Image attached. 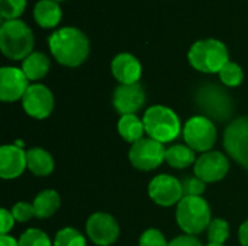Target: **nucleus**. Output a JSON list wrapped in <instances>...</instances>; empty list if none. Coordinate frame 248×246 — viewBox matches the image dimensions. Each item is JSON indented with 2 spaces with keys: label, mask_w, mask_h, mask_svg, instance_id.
I'll list each match as a JSON object with an SVG mask.
<instances>
[{
  "label": "nucleus",
  "mask_w": 248,
  "mask_h": 246,
  "mask_svg": "<svg viewBox=\"0 0 248 246\" xmlns=\"http://www.w3.org/2000/svg\"><path fill=\"white\" fill-rule=\"evenodd\" d=\"M48 45L54 58L65 67L81 65L90 52V42L86 33L73 26L54 30L48 38Z\"/></svg>",
  "instance_id": "nucleus-1"
},
{
  "label": "nucleus",
  "mask_w": 248,
  "mask_h": 246,
  "mask_svg": "<svg viewBox=\"0 0 248 246\" xmlns=\"http://www.w3.org/2000/svg\"><path fill=\"white\" fill-rule=\"evenodd\" d=\"M35 45V36L31 28L20 19L4 20L0 26V49L15 61L31 55Z\"/></svg>",
  "instance_id": "nucleus-2"
},
{
  "label": "nucleus",
  "mask_w": 248,
  "mask_h": 246,
  "mask_svg": "<svg viewBox=\"0 0 248 246\" xmlns=\"http://www.w3.org/2000/svg\"><path fill=\"white\" fill-rule=\"evenodd\" d=\"M190 65L202 72H219L230 61L228 48L219 39H201L196 41L187 54Z\"/></svg>",
  "instance_id": "nucleus-3"
},
{
  "label": "nucleus",
  "mask_w": 248,
  "mask_h": 246,
  "mask_svg": "<svg viewBox=\"0 0 248 246\" xmlns=\"http://www.w3.org/2000/svg\"><path fill=\"white\" fill-rule=\"evenodd\" d=\"M145 132L150 138L166 144L177 138L180 132V120L177 115L166 106H153L144 115Z\"/></svg>",
  "instance_id": "nucleus-4"
},
{
  "label": "nucleus",
  "mask_w": 248,
  "mask_h": 246,
  "mask_svg": "<svg viewBox=\"0 0 248 246\" xmlns=\"http://www.w3.org/2000/svg\"><path fill=\"white\" fill-rule=\"evenodd\" d=\"M179 226L189 235L202 233L211 225V209L202 197H183L176 212Z\"/></svg>",
  "instance_id": "nucleus-5"
},
{
  "label": "nucleus",
  "mask_w": 248,
  "mask_h": 246,
  "mask_svg": "<svg viewBox=\"0 0 248 246\" xmlns=\"http://www.w3.org/2000/svg\"><path fill=\"white\" fill-rule=\"evenodd\" d=\"M196 103L208 116L221 122L230 119L234 109L228 93L215 84L202 86L196 93Z\"/></svg>",
  "instance_id": "nucleus-6"
},
{
  "label": "nucleus",
  "mask_w": 248,
  "mask_h": 246,
  "mask_svg": "<svg viewBox=\"0 0 248 246\" xmlns=\"http://www.w3.org/2000/svg\"><path fill=\"white\" fill-rule=\"evenodd\" d=\"M185 141L189 148L199 152L209 151L217 141V129L209 117L195 116L190 117L183 129Z\"/></svg>",
  "instance_id": "nucleus-7"
},
{
  "label": "nucleus",
  "mask_w": 248,
  "mask_h": 246,
  "mask_svg": "<svg viewBox=\"0 0 248 246\" xmlns=\"http://www.w3.org/2000/svg\"><path fill=\"white\" fill-rule=\"evenodd\" d=\"M224 146L248 173V116L238 117L230 123L224 133Z\"/></svg>",
  "instance_id": "nucleus-8"
},
{
  "label": "nucleus",
  "mask_w": 248,
  "mask_h": 246,
  "mask_svg": "<svg viewBox=\"0 0 248 246\" xmlns=\"http://www.w3.org/2000/svg\"><path fill=\"white\" fill-rule=\"evenodd\" d=\"M166 159V149L161 142L147 138L135 142L129 151V161L131 164L142 171H151Z\"/></svg>",
  "instance_id": "nucleus-9"
},
{
  "label": "nucleus",
  "mask_w": 248,
  "mask_h": 246,
  "mask_svg": "<svg viewBox=\"0 0 248 246\" xmlns=\"http://www.w3.org/2000/svg\"><path fill=\"white\" fill-rule=\"evenodd\" d=\"M148 194L157 204L164 206V207L180 203V200L185 197L182 181L167 174L157 175L150 183Z\"/></svg>",
  "instance_id": "nucleus-10"
},
{
  "label": "nucleus",
  "mask_w": 248,
  "mask_h": 246,
  "mask_svg": "<svg viewBox=\"0 0 248 246\" xmlns=\"http://www.w3.org/2000/svg\"><path fill=\"white\" fill-rule=\"evenodd\" d=\"M230 170L227 157L218 151L205 152L195 162V174L205 183H215L222 180Z\"/></svg>",
  "instance_id": "nucleus-11"
},
{
  "label": "nucleus",
  "mask_w": 248,
  "mask_h": 246,
  "mask_svg": "<svg viewBox=\"0 0 248 246\" xmlns=\"http://www.w3.org/2000/svg\"><path fill=\"white\" fill-rule=\"evenodd\" d=\"M23 109L25 112L35 117V119H45L49 116L54 107V97L49 88L42 84H32L29 86L28 91L25 93L23 99Z\"/></svg>",
  "instance_id": "nucleus-12"
},
{
  "label": "nucleus",
  "mask_w": 248,
  "mask_h": 246,
  "mask_svg": "<svg viewBox=\"0 0 248 246\" xmlns=\"http://www.w3.org/2000/svg\"><path fill=\"white\" fill-rule=\"evenodd\" d=\"M87 235L99 246L112 245L119 236L116 220L106 213H94L87 220Z\"/></svg>",
  "instance_id": "nucleus-13"
},
{
  "label": "nucleus",
  "mask_w": 248,
  "mask_h": 246,
  "mask_svg": "<svg viewBox=\"0 0 248 246\" xmlns=\"http://www.w3.org/2000/svg\"><path fill=\"white\" fill-rule=\"evenodd\" d=\"M28 77L22 68L3 67L0 70V99L3 101H16L23 99L29 88Z\"/></svg>",
  "instance_id": "nucleus-14"
},
{
  "label": "nucleus",
  "mask_w": 248,
  "mask_h": 246,
  "mask_svg": "<svg viewBox=\"0 0 248 246\" xmlns=\"http://www.w3.org/2000/svg\"><path fill=\"white\" fill-rule=\"evenodd\" d=\"M145 103V93L140 83L121 84L113 93V106L124 115H135Z\"/></svg>",
  "instance_id": "nucleus-15"
},
{
  "label": "nucleus",
  "mask_w": 248,
  "mask_h": 246,
  "mask_svg": "<svg viewBox=\"0 0 248 246\" xmlns=\"http://www.w3.org/2000/svg\"><path fill=\"white\" fill-rule=\"evenodd\" d=\"M28 167L26 152L19 145H3L0 148V175L4 180L19 177Z\"/></svg>",
  "instance_id": "nucleus-16"
},
{
  "label": "nucleus",
  "mask_w": 248,
  "mask_h": 246,
  "mask_svg": "<svg viewBox=\"0 0 248 246\" xmlns=\"http://www.w3.org/2000/svg\"><path fill=\"white\" fill-rule=\"evenodd\" d=\"M112 74L121 84H135L140 81L142 74L141 62L128 52L118 54L112 59Z\"/></svg>",
  "instance_id": "nucleus-17"
},
{
  "label": "nucleus",
  "mask_w": 248,
  "mask_h": 246,
  "mask_svg": "<svg viewBox=\"0 0 248 246\" xmlns=\"http://www.w3.org/2000/svg\"><path fill=\"white\" fill-rule=\"evenodd\" d=\"M33 17L44 29H54L62 17L60 3L52 0H39L33 7Z\"/></svg>",
  "instance_id": "nucleus-18"
},
{
  "label": "nucleus",
  "mask_w": 248,
  "mask_h": 246,
  "mask_svg": "<svg viewBox=\"0 0 248 246\" xmlns=\"http://www.w3.org/2000/svg\"><path fill=\"white\" fill-rule=\"evenodd\" d=\"M49 70V59L42 52H32L22 62V71L31 81L41 80Z\"/></svg>",
  "instance_id": "nucleus-19"
},
{
  "label": "nucleus",
  "mask_w": 248,
  "mask_h": 246,
  "mask_svg": "<svg viewBox=\"0 0 248 246\" xmlns=\"http://www.w3.org/2000/svg\"><path fill=\"white\" fill-rule=\"evenodd\" d=\"M26 159H28V168L39 177L49 175L54 170V159L52 157L41 149V148H33L26 152Z\"/></svg>",
  "instance_id": "nucleus-20"
},
{
  "label": "nucleus",
  "mask_w": 248,
  "mask_h": 246,
  "mask_svg": "<svg viewBox=\"0 0 248 246\" xmlns=\"http://www.w3.org/2000/svg\"><path fill=\"white\" fill-rule=\"evenodd\" d=\"M118 130L125 141L135 144V142L142 139V135L145 132V126H144V122L140 120L138 116L124 115L118 123Z\"/></svg>",
  "instance_id": "nucleus-21"
},
{
  "label": "nucleus",
  "mask_w": 248,
  "mask_h": 246,
  "mask_svg": "<svg viewBox=\"0 0 248 246\" xmlns=\"http://www.w3.org/2000/svg\"><path fill=\"white\" fill-rule=\"evenodd\" d=\"M58 207H60V196L54 190H44L33 200V209L36 217L41 219L52 216L58 210Z\"/></svg>",
  "instance_id": "nucleus-22"
},
{
  "label": "nucleus",
  "mask_w": 248,
  "mask_h": 246,
  "mask_svg": "<svg viewBox=\"0 0 248 246\" xmlns=\"http://www.w3.org/2000/svg\"><path fill=\"white\" fill-rule=\"evenodd\" d=\"M195 159H196L195 151L185 145H174L166 151V161L173 168H179V170L186 168L190 164L196 162Z\"/></svg>",
  "instance_id": "nucleus-23"
},
{
  "label": "nucleus",
  "mask_w": 248,
  "mask_h": 246,
  "mask_svg": "<svg viewBox=\"0 0 248 246\" xmlns=\"http://www.w3.org/2000/svg\"><path fill=\"white\" fill-rule=\"evenodd\" d=\"M218 74H219L221 81L225 86H228V87H237V86H240L243 83V78H244L243 68L237 62H232V61H228Z\"/></svg>",
  "instance_id": "nucleus-24"
},
{
  "label": "nucleus",
  "mask_w": 248,
  "mask_h": 246,
  "mask_svg": "<svg viewBox=\"0 0 248 246\" xmlns=\"http://www.w3.org/2000/svg\"><path fill=\"white\" fill-rule=\"evenodd\" d=\"M54 246H86V239L78 231L65 228L57 233Z\"/></svg>",
  "instance_id": "nucleus-25"
},
{
  "label": "nucleus",
  "mask_w": 248,
  "mask_h": 246,
  "mask_svg": "<svg viewBox=\"0 0 248 246\" xmlns=\"http://www.w3.org/2000/svg\"><path fill=\"white\" fill-rule=\"evenodd\" d=\"M26 9V0H0V14L4 20H15Z\"/></svg>",
  "instance_id": "nucleus-26"
},
{
  "label": "nucleus",
  "mask_w": 248,
  "mask_h": 246,
  "mask_svg": "<svg viewBox=\"0 0 248 246\" xmlns=\"http://www.w3.org/2000/svg\"><path fill=\"white\" fill-rule=\"evenodd\" d=\"M228 235H230V226L222 219H215L208 226V239L211 244L222 245L228 239Z\"/></svg>",
  "instance_id": "nucleus-27"
},
{
  "label": "nucleus",
  "mask_w": 248,
  "mask_h": 246,
  "mask_svg": "<svg viewBox=\"0 0 248 246\" xmlns=\"http://www.w3.org/2000/svg\"><path fill=\"white\" fill-rule=\"evenodd\" d=\"M19 246H51L49 238L39 229H29L26 231L20 239Z\"/></svg>",
  "instance_id": "nucleus-28"
},
{
  "label": "nucleus",
  "mask_w": 248,
  "mask_h": 246,
  "mask_svg": "<svg viewBox=\"0 0 248 246\" xmlns=\"http://www.w3.org/2000/svg\"><path fill=\"white\" fill-rule=\"evenodd\" d=\"M183 194L185 197H201V194L205 191V181L195 177H187L182 181Z\"/></svg>",
  "instance_id": "nucleus-29"
},
{
  "label": "nucleus",
  "mask_w": 248,
  "mask_h": 246,
  "mask_svg": "<svg viewBox=\"0 0 248 246\" xmlns=\"http://www.w3.org/2000/svg\"><path fill=\"white\" fill-rule=\"evenodd\" d=\"M140 246H169L163 233L157 229H148L142 233Z\"/></svg>",
  "instance_id": "nucleus-30"
},
{
  "label": "nucleus",
  "mask_w": 248,
  "mask_h": 246,
  "mask_svg": "<svg viewBox=\"0 0 248 246\" xmlns=\"http://www.w3.org/2000/svg\"><path fill=\"white\" fill-rule=\"evenodd\" d=\"M12 215H13L15 220H17V222H26V220L32 219L33 216H36L33 204H28V203L15 204V207L12 209Z\"/></svg>",
  "instance_id": "nucleus-31"
},
{
  "label": "nucleus",
  "mask_w": 248,
  "mask_h": 246,
  "mask_svg": "<svg viewBox=\"0 0 248 246\" xmlns=\"http://www.w3.org/2000/svg\"><path fill=\"white\" fill-rule=\"evenodd\" d=\"M169 246H202V244L192 235H183L171 241Z\"/></svg>",
  "instance_id": "nucleus-32"
},
{
  "label": "nucleus",
  "mask_w": 248,
  "mask_h": 246,
  "mask_svg": "<svg viewBox=\"0 0 248 246\" xmlns=\"http://www.w3.org/2000/svg\"><path fill=\"white\" fill-rule=\"evenodd\" d=\"M13 223H15L13 215L9 210L1 209V235H7V232L13 228Z\"/></svg>",
  "instance_id": "nucleus-33"
},
{
  "label": "nucleus",
  "mask_w": 248,
  "mask_h": 246,
  "mask_svg": "<svg viewBox=\"0 0 248 246\" xmlns=\"http://www.w3.org/2000/svg\"><path fill=\"white\" fill-rule=\"evenodd\" d=\"M238 236H240V242H241V245L248 246V220L241 225L240 232H238Z\"/></svg>",
  "instance_id": "nucleus-34"
},
{
  "label": "nucleus",
  "mask_w": 248,
  "mask_h": 246,
  "mask_svg": "<svg viewBox=\"0 0 248 246\" xmlns=\"http://www.w3.org/2000/svg\"><path fill=\"white\" fill-rule=\"evenodd\" d=\"M0 246H19V242H16V239H13L12 236L1 235V238H0Z\"/></svg>",
  "instance_id": "nucleus-35"
},
{
  "label": "nucleus",
  "mask_w": 248,
  "mask_h": 246,
  "mask_svg": "<svg viewBox=\"0 0 248 246\" xmlns=\"http://www.w3.org/2000/svg\"><path fill=\"white\" fill-rule=\"evenodd\" d=\"M206 246H224V245H218V244H209V245Z\"/></svg>",
  "instance_id": "nucleus-36"
},
{
  "label": "nucleus",
  "mask_w": 248,
  "mask_h": 246,
  "mask_svg": "<svg viewBox=\"0 0 248 246\" xmlns=\"http://www.w3.org/2000/svg\"><path fill=\"white\" fill-rule=\"evenodd\" d=\"M52 1H57V3H60V1H64V0H52Z\"/></svg>",
  "instance_id": "nucleus-37"
}]
</instances>
